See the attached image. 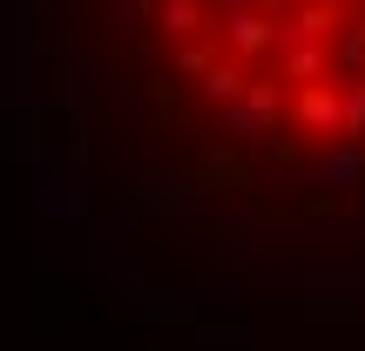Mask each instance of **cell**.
<instances>
[{
	"label": "cell",
	"instance_id": "obj_1",
	"mask_svg": "<svg viewBox=\"0 0 365 351\" xmlns=\"http://www.w3.org/2000/svg\"><path fill=\"white\" fill-rule=\"evenodd\" d=\"M48 216L135 298L237 304L365 257V0H14Z\"/></svg>",
	"mask_w": 365,
	"mask_h": 351
}]
</instances>
